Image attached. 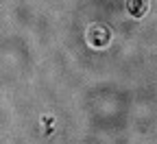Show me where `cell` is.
I'll use <instances>...</instances> for the list:
<instances>
[{"instance_id": "6da1fadb", "label": "cell", "mask_w": 157, "mask_h": 144, "mask_svg": "<svg viewBox=\"0 0 157 144\" xmlns=\"http://www.w3.org/2000/svg\"><path fill=\"white\" fill-rule=\"evenodd\" d=\"M87 44L92 48H107L109 42H111V31L105 26V24H92L87 29Z\"/></svg>"}, {"instance_id": "7a4b0ae2", "label": "cell", "mask_w": 157, "mask_h": 144, "mask_svg": "<svg viewBox=\"0 0 157 144\" xmlns=\"http://www.w3.org/2000/svg\"><path fill=\"white\" fill-rule=\"evenodd\" d=\"M124 7H127V13H129L131 18L140 20V18H144L146 11H148V0H127Z\"/></svg>"}]
</instances>
